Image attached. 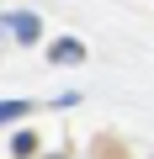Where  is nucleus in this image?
Returning a JSON list of instances; mask_svg holds the SVG:
<instances>
[{
    "label": "nucleus",
    "mask_w": 154,
    "mask_h": 159,
    "mask_svg": "<svg viewBox=\"0 0 154 159\" xmlns=\"http://www.w3.org/2000/svg\"><path fill=\"white\" fill-rule=\"evenodd\" d=\"M48 58H53V64H80V58H85V43H74V37H58V43L48 48Z\"/></svg>",
    "instance_id": "f03ea898"
},
{
    "label": "nucleus",
    "mask_w": 154,
    "mask_h": 159,
    "mask_svg": "<svg viewBox=\"0 0 154 159\" xmlns=\"http://www.w3.org/2000/svg\"><path fill=\"white\" fill-rule=\"evenodd\" d=\"M32 106L27 101H0V122H16V117H27Z\"/></svg>",
    "instance_id": "20e7f679"
},
{
    "label": "nucleus",
    "mask_w": 154,
    "mask_h": 159,
    "mask_svg": "<svg viewBox=\"0 0 154 159\" xmlns=\"http://www.w3.org/2000/svg\"><path fill=\"white\" fill-rule=\"evenodd\" d=\"M11 154H16V159L37 154V138H32V133H16V138H11Z\"/></svg>",
    "instance_id": "7ed1b4c3"
},
{
    "label": "nucleus",
    "mask_w": 154,
    "mask_h": 159,
    "mask_svg": "<svg viewBox=\"0 0 154 159\" xmlns=\"http://www.w3.org/2000/svg\"><path fill=\"white\" fill-rule=\"evenodd\" d=\"M6 27L16 32V43H37V37H43V21H37L32 11H11V16H6Z\"/></svg>",
    "instance_id": "f257e3e1"
}]
</instances>
